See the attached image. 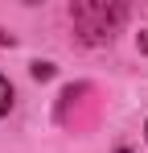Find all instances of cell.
<instances>
[{
	"mask_svg": "<svg viewBox=\"0 0 148 153\" xmlns=\"http://www.w3.org/2000/svg\"><path fill=\"white\" fill-rule=\"evenodd\" d=\"M127 17V4H107V0H74L70 21L82 46H107L115 37V29Z\"/></svg>",
	"mask_w": 148,
	"mask_h": 153,
	"instance_id": "1",
	"label": "cell"
},
{
	"mask_svg": "<svg viewBox=\"0 0 148 153\" xmlns=\"http://www.w3.org/2000/svg\"><path fill=\"white\" fill-rule=\"evenodd\" d=\"M8 112H12V83L0 75V120H4Z\"/></svg>",
	"mask_w": 148,
	"mask_h": 153,
	"instance_id": "2",
	"label": "cell"
},
{
	"mask_svg": "<svg viewBox=\"0 0 148 153\" xmlns=\"http://www.w3.org/2000/svg\"><path fill=\"white\" fill-rule=\"evenodd\" d=\"M29 75L37 79V83H45V79H53V62H33V66H29Z\"/></svg>",
	"mask_w": 148,
	"mask_h": 153,
	"instance_id": "3",
	"label": "cell"
},
{
	"mask_svg": "<svg viewBox=\"0 0 148 153\" xmlns=\"http://www.w3.org/2000/svg\"><path fill=\"white\" fill-rule=\"evenodd\" d=\"M136 46H140V50L148 54V29H140V37H136Z\"/></svg>",
	"mask_w": 148,
	"mask_h": 153,
	"instance_id": "4",
	"label": "cell"
},
{
	"mask_svg": "<svg viewBox=\"0 0 148 153\" xmlns=\"http://www.w3.org/2000/svg\"><path fill=\"white\" fill-rule=\"evenodd\" d=\"M0 46H17V37H12V33H4V29H0Z\"/></svg>",
	"mask_w": 148,
	"mask_h": 153,
	"instance_id": "5",
	"label": "cell"
},
{
	"mask_svg": "<svg viewBox=\"0 0 148 153\" xmlns=\"http://www.w3.org/2000/svg\"><path fill=\"white\" fill-rule=\"evenodd\" d=\"M115 153H132V149H115Z\"/></svg>",
	"mask_w": 148,
	"mask_h": 153,
	"instance_id": "6",
	"label": "cell"
},
{
	"mask_svg": "<svg viewBox=\"0 0 148 153\" xmlns=\"http://www.w3.org/2000/svg\"><path fill=\"white\" fill-rule=\"evenodd\" d=\"M144 141H148V124H144Z\"/></svg>",
	"mask_w": 148,
	"mask_h": 153,
	"instance_id": "7",
	"label": "cell"
}]
</instances>
